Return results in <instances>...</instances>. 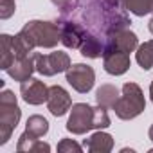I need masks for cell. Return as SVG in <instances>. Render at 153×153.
I'll use <instances>...</instances> for the list:
<instances>
[{
  "mask_svg": "<svg viewBox=\"0 0 153 153\" xmlns=\"http://www.w3.org/2000/svg\"><path fill=\"white\" fill-rule=\"evenodd\" d=\"M79 9L81 24L90 34L101 40H106L121 29H128L131 24L119 0H85Z\"/></svg>",
  "mask_w": 153,
  "mask_h": 153,
  "instance_id": "6da1fadb",
  "label": "cell"
},
{
  "mask_svg": "<svg viewBox=\"0 0 153 153\" xmlns=\"http://www.w3.org/2000/svg\"><path fill=\"white\" fill-rule=\"evenodd\" d=\"M112 124L105 106H90L88 103H76L70 108L65 128L74 135H85L92 130H103Z\"/></svg>",
  "mask_w": 153,
  "mask_h": 153,
  "instance_id": "7a4b0ae2",
  "label": "cell"
},
{
  "mask_svg": "<svg viewBox=\"0 0 153 153\" xmlns=\"http://www.w3.org/2000/svg\"><path fill=\"white\" fill-rule=\"evenodd\" d=\"M20 34L33 49H54L58 42H61L59 22L31 20L20 29Z\"/></svg>",
  "mask_w": 153,
  "mask_h": 153,
  "instance_id": "3957f363",
  "label": "cell"
},
{
  "mask_svg": "<svg viewBox=\"0 0 153 153\" xmlns=\"http://www.w3.org/2000/svg\"><path fill=\"white\" fill-rule=\"evenodd\" d=\"M112 110L123 121H131V119L139 117L146 110V99H144L142 88L133 81L124 83L121 88V96Z\"/></svg>",
  "mask_w": 153,
  "mask_h": 153,
  "instance_id": "277c9868",
  "label": "cell"
},
{
  "mask_svg": "<svg viewBox=\"0 0 153 153\" xmlns=\"http://www.w3.org/2000/svg\"><path fill=\"white\" fill-rule=\"evenodd\" d=\"M22 110L18 106L15 92L4 88L0 92V146L9 142L15 128L18 126Z\"/></svg>",
  "mask_w": 153,
  "mask_h": 153,
  "instance_id": "5b68a950",
  "label": "cell"
},
{
  "mask_svg": "<svg viewBox=\"0 0 153 153\" xmlns=\"http://www.w3.org/2000/svg\"><path fill=\"white\" fill-rule=\"evenodd\" d=\"M70 56L63 51H54L51 54L36 52V72L42 76H56L59 72H67L70 68Z\"/></svg>",
  "mask_w": 153,
  "mask_h": 153,
  "instance_id": "8992f818",
  "label": "cell"
},
{
  "mask_svg": "<svg viewBox=\"0 0 153 153\" xmlns=\"http://www.w3.org/2000/svg\"><path fill=\"white\" fill-rule=\"evenodd\" d=\"M67 74V83L79 94H87L94 88L96 83V72L90 65L85 63H76L70 65V68L65 72Z\"/></svg>",
  "mask_w": 153,
  "mask_h": 153,
  "instance_id": "52a82bcc",
  "label": "cell"
},
{
  "mask_svg": "<svg viewBox=\"0 0 153 153\" xmlns=\"http://www.w3.org/2000/svg\"><path fill=\"white\" fill-rule=\"evenodd\" d=\"M59 29H61V43L67 49H79L83 42L87 40V27L81 22H76L74 18H59Z\"/></svg>",
  "mask_w": 153,
  "mask_h": 153,
  "instance_id": "ba28073f",
  "label": "cell"
},
{
  "mask_svg": "<svg viewBox=\"0 0 153 153\" xmlns=\"http://www.w3.org/2000/svg\"><path fill=\"white\" fill-rule=\"evenodd\" d=\"M20 96H22V99H24L27 105L38 106V105L47 103L49 87H47L43 81L36 79V78H29V79H25V81L20 83Z\"/></svg>",
  "mask_w": 153,
  "mask_h": 153,
  "instance_id": "9c48e42d",
  "label": "cell"
},
{
  "mask_svg": "<svg viewBox=\"0 0 153 153\" xmlns=\"http://www.w3.org/2000/svg\"><path fill=\"white\" fill-rule=\"evenodd\" d=\"M139 47V38L130 29H121L114 34H110L105 40V52L106 51H123V52H133Z\"/></svg>",
  "mask_w": 153,
  "mask_h": 153,
  "instance_id": "30bf717a",
  "label": "cell"
},
{
  "mask_svg": "<svg viewBox=\"0 0 153 153\" xmlns=\"http://www.w3.org/2000/svg\"><path fill=\"white\" fill-rule=\"evenodd\" d=\"M47 108L54 117H63L72 108V97L61 85L49 87V97H47Z\"/></svg>",
  "mask_w": 153,
  "mask_h": 153,
  "instance_id": "8fae6325",
  "label": "cell"
},
{
  "mask_svg": "<svg viewBox=\"0 0 153 153\" xmlns=\"http://www.w3.org/2000/svg\"><path fill=\"white\" fill-rule=\"evenodd\" d=\"M130 65H131V61H130V54L128 52L106 51L103 54V67L112 76H123L124 72H128Z\"/></svg>",
  "mask_w": 153,
  "mask_h": 153,
  "instance_id": "7c38bea8",
  "label": "cell"
},
{
  "mask_svg": "<svg viewBox=\"0 0 153 153\" xmlns=\"http://www.w3.org/2000/svg\"><path fill=\"white\" fill-rule=\"evenodd\" d=\"M6 72L15 81H20V83L29 79L33 76V72H36V52H33L25 58H16Z\"/></svg>",
  "mask_w": 153,
  "mask_h": 153,
  "instance_id": "4fadbf2b",
  "label": "cell"
},
{
  "mask_svg": "<svg viewBox=\"0 0 153 153\" xmlns=\"http://www.w3.org/2000/svg\"><path fill=\"white\" fill-rule=\"evenodd\" d=\"M83 148H87L92 153H108L114 149V137L110 133L99 130L83 140Z\"/></svg>",
  "mask_w": 153,
  "mask_h": 153,
  "instance_id": "5bb4252c",
  "label": "cell"
},
{
  "mask_svg": "<svg viewBox=\"0 0 153 153\" xmlns=\"http://www.w3.org/2000/svg\"><path fill=\"white\" fill-rule=\"evenodd\" d=\"M16 151L18 153H42V151H51V144L40 140V137H34V135L24 131L18 137Z\"/></svg>",
  "mask_w": 153,
  "mask_h": 153,
  "instance_id": "9a60e30c",
  "label": "cell"
},
{
  "mask_svg": "<svg viewBox=\"0 0 153 153\" xmlns=\"http://www.w3.org/2000/svg\"><path fill=\"white\" fill-rule=\"evenodd\" d=\"M119 96H121V90L115 85L105 83V85H101L96 90V103L99 106H105V108H114V105L117 103Z\"/></svg>",
  "mask_w": 153,
  "mask_h": 153,
  "instance_id": "2e32d148",
  "label": "cell"
},
{
  "mask_svg": "<svg viewBox=\"0 0 153 153\" xmlns=\"http://www.w3.org/2000/svg\"><path fill=\"white\" fill-rule=\"evenodd\" d=\"M81 51V56L85 58H90V59H97L105 54V40L94 36V34H87V40L83 42V45L79 47Z\"/></svg>",
  "mask_w": 153,
  "mask_h": 153,
  "instance_id": "e0dca14e",
  "label": "cell"
},
{
  "mask_svg": "<svg viewBox=\"0 0 153 153\" xmlns=\"http://www.w3.org/2000/svg\"><path fill=\"white\" fill-rule=\"evenodd\" d=\"M121 6L135 16H146L153 13V0H119Z\"/></svg>",
  "mask_w": 153,
  "mask_h": 153,
  "instance_id": "ac0fdd59",
  "label": "cell"
},
{
  "mask_svg": "<svg viewBox=\"0 0 153 153\" xmlns=\"http://www.w3.org/2000/svg\"><path fill=\"white\" fill-rule=\"evenodd\" d=\"M135 59H137V63L142 70L153 68V40H148V42H144L142 45L137 47Z\"/></svg>",
  "mask_w": 153,
  "mask_h": 153,
  "instance_id": "d6986e66",
  "label": "cell"
},
{
  "mask_svg": "<svg viewBox=\"0 0 153 153\" xmlns=\"http://www.w3.org/2000/svg\"><path fill=\"white\" fill-rule=\"evenodd\" d=\"M25 131L31 133V135H34V137H43V135H47V131H49V121H47L43 115L34 114V115H31V117L27 119V123H25Z\"/></svg>",
  "mask_w": 153,
  "mask_h": 153,
  "instance_id": "ffe728a7",
  "label": "cell"
},
{
  "mask_svg": "<svg viewBox=\"0 0 153 153\" xmlns=\"http://www.w3.org/2000/svg\"><path fill=\"white\" fill-rule=\"evenodd\" d=\"M0 43H2V70H7L13 61L16 59V54H15V49H13V36L9 34H2L0 36Z\"/></svg>",
  "mask_w": 153,
  "mask_h": 153,
  "instance_id": "44dd1931",
  "label": "cell"
},
{
  "mask_svg": "<svg viewBox=\"0 0 153 153\" xmlns=\"http://www.w3.org/2000/svg\"><path fill=\"white\" fill-rule=\"evenodd\" d=\"M59 9V18H74V15L79 9V0H51Z\"/></svg>",
  "mask_w": 153,
  "mask_h": 153,
  "instance_id": "7402d4cb",
  "label": "cell"
},
{
  "mask_svg": "<svg viewBox=\"0 0 153 153\" xmlns=\"http://www.w3.org/2000/svg\"><path fill=\"white\" fill-rule=\"evenodd\" d=\"M58 151L59 153H81L83 151V146L81 144H78L74 139H61L59 142H58Z\"/></svg>",
  "mask_w": 153,
  "mask_h": 153,
  "instance_id": "603a6c76",
  "label": "cell"
},
{
  "mask_svg": "<svg viewBox=\"0 0 153 153\" xmlns=\"http://www.w3.org/2000/svg\"><path fill=\"white\" fill-rule=\"evenodd\" d=\"M16 11V4L15 0H0V18L2 20H7L15 15Z\"/></svg>",
  "mask_w": 153,
  "mask_h": 153,
  "instance_id": "cb8c5ba5",
  "label": "cell"
},
{
  "mask_svg": "<svg viewBox=\"0 0 153 153\" xmlns=\"http://www.w3.org/2000/svg\"><path fill=\"white\" fill-rule=\"evenodd\" d=\"M148 137H149V140H153V124H151L149 130H148Z\"/></svg>",
  "mask_w": 153,
  "mask_h": 153,
  "instance_id": "d4e9b609",
  "label": "cell"
},
{
  "mask_svg": "<svg viewBox=\"0 0 153 153\" xmlns=\"http://www.w3.org/2000/svg\"><path fill=\"white\" fill-rule=\"evenodd\" d=\"M148 29H149V33L153 34V16L149 18V24H148Z\"/></svg>",
  "mask_w": 153,
  "mask_h": 153,
  "instance_id": "484cf974",
  "label": "cell"
},
{
  "mask_svg": "<svg viewBox=\"0 0 153 153\" xmlns=\"http://www.w3.org/2000/svg\"><path fill=\"white\" fill-rule=\"evenodd\" d=\"M149 99H151V103H153V81L149 83Z\"/></svg>",
  "mask_w": 153,
  "mask_h": 153,
  "instance_id": "4316f807",
  "label": "cell"
}]
</instances>
